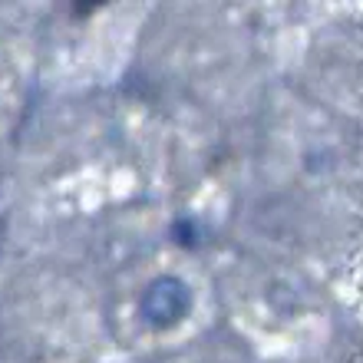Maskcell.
Wrapping results in <instances>:
<instances>
[{
  "mask_svg": "<svg viewBox=\"0 0 363 363\" xmlns=\"http://www.w3.org/2000/svg\"><path fill=\"white\" fill-rule=\"evenodd\" d=\"M191 307H195L191 284L179 274H155L152 281H145L139 297H135V317H139V324L155 330V334H165V330L182 327L185 317L191 314Z\"/></svg>",
  "mask_w": 363,
  "mask_h": 363,
  "instance_id": "6da1fadb",
  "label": "cell"
},
{
  "mask_svg": "<svg viewBox=\"0 0 363 363\" xmlns=\"http://www.w3.org/2000/svg\"><path fill=\"white\" fill-rule=\"evenodd\" d=\"M172 238H175V245H182V248H195V245H199V225H195V218H175L172 221Z\"/></svg>",
  "mask_w": 363,
  "mask_h": 363,
  "instance_id": "7a4b0ae2",
  "label": "cell"
}]
</instances>
